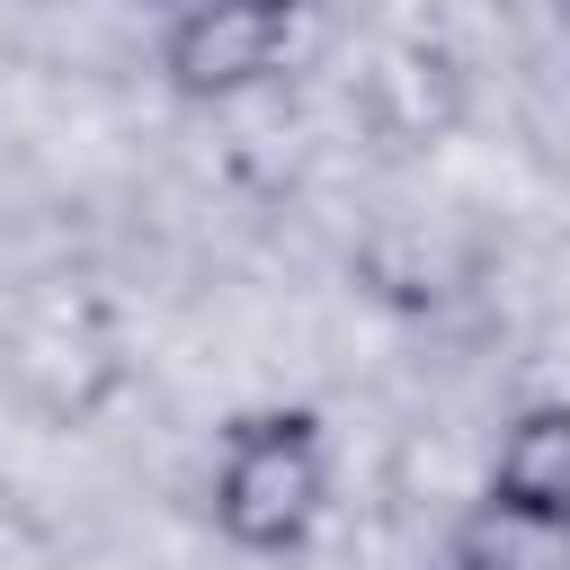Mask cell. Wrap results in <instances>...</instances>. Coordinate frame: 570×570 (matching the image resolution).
I'll return each mask as SVG.
<instances>
[{
    "label": "cell",
    "instance_id": "obj_1",
    "mask_svg": "<svg viewBox=\"0 0 570 570\" xmlns=\"http://www.w3.org/2000/svg\"><path fill=\"white\" fill-rule=\"evenodd\" d=\"M338 445L312 401H249L205 445V525L240 561H294L330 525Z\"/></svg>",
    "mask_w": 570,
    "mask_h": 570
},
{
    "label": "cell",
    "instance_id": "obj_2",
    "mask_svg": "<svg viewBox=\"0 0 570 570\" xmlns=\"http://www.w3.org/2000/svg\"><path fill=\"white\" fill-rule=\"evenodd\" d=\"M321 0H178L151 36V71L178 107H240L312 53Z\"/></svg>",
    "mask_w": 570,
    "mask_h": 570
},
{
    "label": "cell",
    "instance_id": "obj_3",
    "mask_svg": "<svg viewBox=\"0 0 570 570\" xmlns=\"http://www.w3.org/2000/svg\"><path fill=\"white\" fill-rule=\"evenodd\" d=\"M445 570H570V517L481 481L445 525Z\"/></svg>",
    "mask_w": 570,
    "mask_h": 570
},
{
    "label": "cell",
    "instance_id": "obj_4",
    "mask_svg": "<svg viewBox=\"0 0 570 570\" xmlns=\"http://www.w3.org/2000/svg\"><path fill=\"white\" fill-rule=\"evenodd\" d=\"M481 481L508 490V499H534V508H561L570 517V401H525L499 428Z\"/></svg>",
    "mask_w": 570,
    "mask_h": 570
},
{
    "label": "cell",
    "instance_id": "obj_5",
    "mask_svg": "<svg viewBox=\"0 0 570 570\" xmlns=\"http://www.w3.org/2000/svg\"><path fill=\"white\" fill-rule=\"evenodd\" d=\"M561 36H570V0H561Z\"/></svg>",
    "mask_w": 570,
    "mask_h": 570
}]
</instances>
